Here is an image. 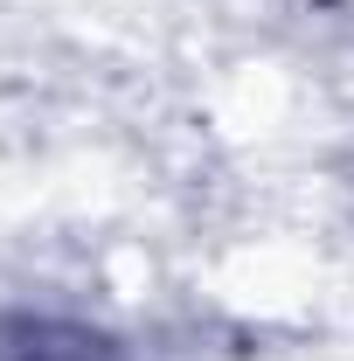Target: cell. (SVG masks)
Wrapping results in <instances>:
<instances>
[{"mask_svg": "<svg viewBox=\"0 0 354 361\" xmlns=\"http://www.w3.org/2000/svg\"><path fill=\"white\" fill-rule=\"evenodd\" d=\"M0 361H139L90 319L63 313H0Z\"/></svg>", "mask_w": 354, "mask_h": 361, "instance_id": "obj_1", "label": "cell"}]
</instances>
